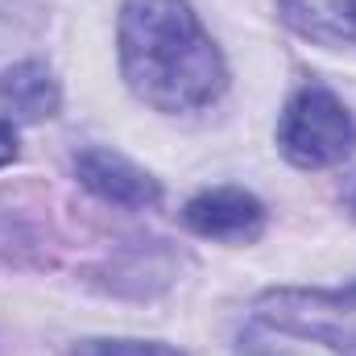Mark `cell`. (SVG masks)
Instances as JSON below:
<instances>
[{"label":"cell","mask_w":356,"mask_h":356,"mask_svg":"<svg viewBox=\"0 0 356 356\" xmlns=\"http://www.w3.org/2000/svg\"><path fill=\"white\" fill-rule=\"evenodd\" d=\"M116 42L129 88L158 112H195L228 83L224 54L186 0H124Z\"/></svg>","instance_id":"1"},{"label":"cell","mask_w":356,"mask_h":356,"mask_svg":"<svg viewBox=\"0 0 356 356\" xmlns=\"http://www.w3.org/2000/svg\"><path fill=\"white\" fill-rule=\"evenodd\" d=\"M277 149L298 170H327L356 149V120L340 95L319 83L298 88L277 120Z\"/></svg>","instance_id":"2"},{"label":"cell","mask_w":356,"mask_h":356,"mask_svg":"<svg viewBox=\"0 0 356 356\" xmlns=\"http://www.w3.org/2000/svg\"><path fill=\"white\" fill-rule=\"evenodd\" d=\"M182 224L195 236H207V241L249 245L266 228V207H261L257 195H249L241 186H216V191L195 195L182 207Z\"/></svg>","instance_id":"3"},{"label":"cell","mask_w":356,"mask_h":356,"mask_svg":"<svg viewBox=\"0 0 356 356\" xmlns=\"http://www.w3.org/2000/svg\"><path fill=\"white\" fill-rule=\"evenodd\" d=\"M75 175L91 195H99L112 207L145 211V207H158V199H162L158 178L145 175L137 162H129L124 154H112V149H83L75 158Z\"/></svg>","instance_id":"4"},{"label":"cell","mask_w":356,"mask_h":356,"mask_svg":"<svg viewBox=\"0 0 356 356\" xmlns=\"http://www.w3.org/2000/svg\"><path fill=\"white\" fill-rule=\"evenodd\" d=\"M63 104V91L58 79L46 63H17L0 75V112L8 120H21V124H38V120H50Z\"/></svg>","instance_id":"5"},{"label":"cell","mask_w":356,"mask_h":356,"mask_svg":"<svg viewBox=\"0 0 356 356\" xmlns=\"http://www.w3.org/2000/svg\"><path fill=\"white\" fill-rule=\"evenodd\" d=\"M290 29L323 46H356V0H277Z\"/></svg>","instance_id":"6"},{"label":"cell","mask_w":356,"mask_h":356,"mask_svg":"<svg viewBox=\"0 0 356 356\" xmlns=\"http://www.w3.org/2000/svg\"><path fill=\"white\" fill-rule=\"evenodd\" d=\"M75 356H182L170 344H154V340H88Z\"/></svg>","instance_id":"7"},{"label":"cell","mask_w":356,"mask_h":356,"mask_svg":"<svg viewBox=\"0 0 356 356\" xmlns=\"http://www.w3.org/2000/svg\"><path fill=\"white\" fill-rule=\"evenodd\" d=\"M13 158H17V133L8 120H0V166H8Z\"/></svg>","instance_id":"8"},{"label":"cell","mask_w":356,"mask_h":356,"mask_svg":"<svg viewBox=\"0 0 356 356\" xmlns=\"http://www.w3.org/2000/svg\"><path fill=\"white\" fill-rule=\"evenodd\" d=\"M348 211H353V220H356V182L348 186Z\"/></svg>","instance_id":"9"}]
</instances>
